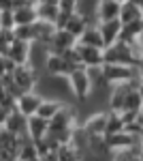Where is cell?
<instances>
[{"label":"cell","instance_id":"8","mask_svg":"<svg viewBox=\"0 0 143 161\" xmlns=\"http://www.w3.org/2000/svg\"><path fill=\"white\" fill-rule=\"evenodd\" d=\"M45 71L49 75H56V77H66V75L71 73V64L64 60V56L62 54H54V52H47V56H45Z\"/></svg>","mask_w":143,"mask_h":161},{"label":"cell","instance_id":"17","mask_svg":"<svg viewBox=\"0 0 143 161\" xmlns=\"http://www.w3.org/2000/svg\"><path fill=\"white\" fill-rule=\"evenodd\" d=\"M105 125H107V112H98L85 120L84 133L85 136H105Z\"/></svg>","mask_w":143,"mask_h":161},{"label":"cell","instance_id":"20","mask_svg":"<svg viewBox=\"0 0 143 161\" xmlns=\"http://www.w3.org/2000/svg\"><path fill=\"white\" fill-rule=\"evenodd\" d=\"M90 24L88 22V17H85L84 13H79V11H75L71 13V17L66 19V24H64V30H69L73 37H79L81 32L85 30V26Z\"/></svg>","mask_w":143,"mask_h":161},{"label":"cell","instance_id":"37","mask_svg":"<svg viewBox=\"0 0 143 161\" xmlns=\"http://www.w3.org/2000/svg\"><path fill=\"white\" fill-rule=\"evenodd\" d=\"M132 2H137V4H139V7L143 9V0H132Z\"/></svg>","mask_w":143,"mask_h":161},{"label":"cell","instance_id":"18","mask_svg":"<svg viewBox=\"0 0 143 161\" xmlns=\"http://www.w3.org/2000/svg\"><path fill=\"white\" fill-rule=\"evenodd\" d=\"M13 19H15V26H22V24H34L36 19H38L34 4L26 2V4H22V7H15V9H13Z\"/></svg>","mask_w":143,"mask_h":161},{"label":"cell","instance_id":"32","mask_svg":"<svg viewBox=\"0 0 143 161\" xmlns=\"http://www.w3.org/2000/svg\"><path fill=\"white\" fill-rule=\"evenodd\" d=\"M13 69H15V62H11L7 56H2V54H0V77H2V75H7V73H11Z\"/></svg>","mask_w":143,"mask_h":161},{"label":"cell","instance_id":"11","mask_svg":"<svg viewBox=\"0 0 143 161\" xmlns=\"http://www.w3.org/2000/svg\"><path fill=\"white\" fill-rule=\"evenodd\" d=\"M71 125H73V110H71V108H66V105L62 103V108H60V110L49 118L47 131H49V133L64 131V129H71Z\"/></svg>","mask_w":143,"mask_h":161},{"label":"cell","instance_id":"39","mask_svg":"<svg viewBox=\"0 0 143 161\" xmlns=\"http://www.w3.org/2000/svg\"><path fill=\"white\" fill-rule=\"evenodd\" d=\"M115 2H120V4H122V2H126V0H115Z\"/></svg>","mask_w":143,"mask_h":161},{"label":"cell","instance_id":"7","mask_svg":"<svg viewBox=\"0 0 143 161\" xmlns=\"http://www.w3.org/2000/svg\"><path fill=\"white\" fill-rule=\"evenodd\" d=\"M75 52H77V56H79L81 67H98V64H103V50H100V47L75 43Z\"/></svg>","mask_w":143,"mask_h":161},{"label":"cell","instance_id":"29","mask_svg":"<svg viewBox=\"0 0 143 161\" xmlns=\"http://www.w3.org/2000/svg\"><path fill=\"white\" fill-rule=\"evenodd\" d=\"M0 28H4V30H13L15 28L13 9H0Z\"/></svg>","mask_w":143,"mask_h":161},{"label":"cell","instance_id":"2","mask_svg":"<svg viewBox=\"0 0 143 161\" xmlns=\"http://www.w3.org/2000/svg\"><path fill=\"white\" fill-rule=\"evenodd\" d=\"M103 75L109 86H113V84H130L132 80L139 77V71H137V67H130V64L103 62Z\"/></svg>","mask_w":143,"mask_h":161},{"label":"cell","instance_id":"6","mask_svg":"<svg viewBox=\"0 0 143 161\" xmlns=\"http://www.w3.org/2000/svg\"><path fill=\"white\" fill-rule=\"evenodd\" d=\"M41 101H43V97L36 95L34 90L19 92L15 97V110L19 112V114H24V116H32V114H36V108L41 105Z\"/></svg>","mask_w":143,"mask_h":161},{"label":"cell","instance_id":"21","mask_svg":"<svg viewBox=\"0 0 143 161\" xmlns=\"http://www.w3.org/2000/svg\"><path fill=\"white\" fill-rule=\"evenodd\" d=\"M128 88H130V84H113L111 86V99H109L111 112H122V108H124V97H126Z\"/></svg>","mask_w":143,"mask_h":161},{"label":"cell","instance_id":"16","mask_svg":"<svg viewBox=\"0 0 143 161\" xmlns=\"http://www.w3.org/2000/svg\"><path fill=\"white\" fill-rule=\"evenodd\" d=\"M118 19L122 22V24H130V22L143 19V9L137 4V2L126 0V2H122V4H120V15H118Z\"/></svg>","mask_w":143,"mask_h":161},{"label":"cell","instance_id":"31","mask_svg":"<svg viewBox=\"0 0 143 161\" xmlns=\"http://www.w3.org/2000/svg\"><path fill=\"white\" fill-rule=\"evenodd\" d=\"M77 4H79V0H58V9L60 11H66V13H75L77 11Z\"/></svg>","mask_w":143,"mask_h":161},{"label":"cell","instance_id":"3","mask_svg":"<svg viewBox=\"0 0 143 161\" xmlns=\"http://www.w3.org/2000/svg\"><path fill=\"white\" fill-rule=\"evenodd\" d=\"M11 82L17 88V92H28L34 90L36 86V69L26 62V64H15V69L11 71Z\"/></svg>","mask_w":143,"mask_h":161},{"label":"cell","instance_id":"22","mask_svg":"<svg viewBox=\"0 0 143 161\" xmlns=\"http://www.w3.org/2000/svg\"><path fill=\"white\" fill-rule=\"evenodd\" d=\"M77 43H84V45H94V47H105V43H103V39H100V32H98V28L92 24L85 26V30L77 37Z\"/></svg>","mask_w":143,"mask_h":161},{"label":"cell","instance_id":"35","mask_svg":"<svg viewBox=\"0 0 143 161\" xmlns=\"http://www.w3.org/2000/svg\"><path fill=\"white\" fill-rule=\"evenodd\" d=\"M137 82H139V84L143 86V73H139V77H137Z\"/></svg>","mask_w":143,"mask_h":161},{"label":"cell","instance_id":"28","mask_svg":"<svg viewBox=\"0 0 143 161\" xmlns=\"http://www.w3.org/2000/svg\"><path fill=\"white\" fill-rule=\"evenodd\" d=\"M143 103H141V97H139V92H137V88H128V92H126V97H124V108L122 110H141Z\"/></svg>","mask_w":143,"mask_h":161},{"label":"cell","instance_id":"27","mask_svg":"<svg viewBox=\"0 0 143 161\" xmlns=\"http://www.w3.org/2000/svg\"><path fill=\"white\" fill-rule=\"evenodd\" d=\"M124 129V123L120 118V112H109L107 114V125H105V136H111V133H118Z\"/></svg>","mask_w":143,"mask_h":161},{"label":"cell","instance_id":"15","mask_svg":"<svg viewBox=\"0 0 143 161\" xmlns=\"http://www.w3.org/2000/svg\"><path fill=\"white\" fill-rule=\"evenodd\" d=\"M47 127H49V120L36 116V114L26 118V133H28L30 140H41V137L47 133Z\"/></svg>","mask_w":143,"mask_h":161},{"label":"cell","instance_id":"25","mask_svg":"<svg viewBox=\"0 0 143 161\" xmlns=\"http://www.w3.org/2000/svg\"><path fill=\"white\" fill-rule=\"evenodd\" d=\"M11 32H13V39H19V41H26V43H34V26L32 24L15 26Z\"/></svg>","mask_w":143,"mask_h":161},{"label":"cell","instance_id":"5","mask_svg":"<svg viewBox=\"0 0 143 161\" xmlns=\"http://www.w3.org/2000/svg\"><path fill=\"white\" fill-rule=\"evenodd\" d=\"M77 43V37H73L69 30H64V28H56V32L51 35L47 43V50L54 52V54H62V52L71 50L73 45Z\"/></svg>","mask_w":143,"mask_h":161},{"label":"cell","instance_id":"38","mask_svg":"<svg viewBox=\"0 0 143 161\" xmlns=\"http://www.w3.org/2000/svg\"><path fill=\"white\" fill-rule=\"evenodd\" d=\"M139 161H143V153H139Z\"/></svg>","mask_w":143,"mask_h":161},{"label":"cell","instance_id":"13","mask_svg":"<svg viewBox=\"0 0 143 161\" xmlns=\"http://www.w3.org/2000/svg\"><path fill=\"white\" fill-rule=\"evenodd\" d=\"M96 19L98 22H107V19H118L120 15V2L115 0H98L94 7Z\"/></svg>","mask_w":143,"mask_h":161},{"label":"cell","instance_id":"19","mask_svg":"<svg viewBox=\"0 0 143 161\" xmlns=\"http://www.w3.org/2000/svg\"><path fill=\"white\" fill-rule=\"evenodd\" d=\"M32 26H34V43L47 45L51 35L56 32V26L51 24V22H43V19H36Z\"/></svg>","mask_w":143,"mask_h":161},{"label":"cell","instance_id":"34","mask_svg":"<svg viewBox=\"0 0 143 161\" xmlns=\"http://www.w3.org/2000/svg\"><path fill=\"white\" fill-rule=\"evenodd\" d=\"M137 92H139V97H141V103H143V86H141V84H137Z\"/></svg>","mask_w":143,"mask_h":161},{"label":"cell","instance_id":"23","mask_svg":"<svg viewBox=\"0 0 143 161\" xmlns=\"http://www.w3.org/2000/svg\"><path fill=\"white\" fill-rule=\"evenodd\" d=\"M34 9H36V15H38V19H43V22H56V17H58V2H34Z\"/></svg>","mask_w":143,"mask_h":161},{"label":"cell","instance_id":"1","mask_svg":"<svg viewBox=\"0 0 143 161\" xmlns=\"http://www.w3.org/2000/svg\"><path fill=\"white\" fill-rule=\"evenodd\" d=\"M143 60L139 50L135 47V43H126V41H115L107 47H103V62H118V64H130L137 67Z\"/></svg>","mask_w":143,"mask_h":161},{"label":"cell","instance_id":"40","mask_svg":"<svg viewBox=\"0 0 143 161\" xmlns=\"http://www.w3.org/2000/svg\"><path fill=\"white\" fill-rule=\"evenodd\" d=\"M141 153H143V142H141Z\"/></svg>","mask_w":143,"mask_h":161},{"label":"cell","instance_id":"4","mask_svg":"<svg viewBox=\"0 0 143 161\" xmlns=\"http://www.w3.org/2000/svg\"><path fill=\"white\" fill-rule=\"evenodd\" d=\"M66 77H69V86H71L73 95H75L79 101H85L88 97H90V92H92V82H90V77H88L85 67L73 69Z\"/></svg>","mask_w":143,"mask_h":161},{"label":"cell","instance_id":"33","mask_svg":"<svg viewBox=\"0 0 143 161\" xmlns=\"http://www.w3.org/2000/svg\"><path fill=\"white\" fill-rule=\"evenodd\" d=\"M135 47H137V50H139V54L143 56V30L137 35V39H135Z\"/></svg>","mask_w":143,"mask_h":161},{"label":"cell","instance_id":"26","mask_svg":"<svg viewBox=\"0 0 143 161\" xmlns=\"http://www.w3.org/2000/svg\"><path fill=\"white\" fill-rule=\"evenodd\" d=\"M85 71H88V77H90V82H92V88L109 86L107 80H105V75H103V64H98V67H85Z\"/></svg>","mask_w":143,"mask_h":161},{"label":"cell","instance_id":"24","mask_svg":"<svg viewBox=\"0 0 143 161\" xmlns=\"http://www.w3.org/2000/svg\"><path fill=\"white\" fill-rule=\"evenodd\" d=\"M62 108V103L60 101H51V99H43L41 101V105L36 108V116H41V118H45V120H49L56 112Z\"/></svg>","mask_w":143,"mask_h":161},{"label":"cell","instance_id":"10","mask_svg":"<svg viewBox=\"0 0 143 161\" xmlns=\"http://www.w3.org/2000/svg\"><path fill=\"white\" fill-rule=\"evenodd\" d=\"M30 47H32V43L13 39L9 50H7V58L15 64H26V62H30Z\"/></svg>","mask_w":143,"mask_h":161},{"label":"cell","instance_id":"14","mask_svg":"<svg viewBox=\"0 0 143 161\" xmlns=\"http://www.w3.org/2000/svg\"><path fill=\"white\" fill-rule=\"evenodd\" d=\"M26 118H28V116L19 114V112L13 108V110L9 112L4 125H2V129H7V131L13 133V136H28V133H26Z\"/></svg>","mask_w":143,"mask_h":161},{"label":"cell","instance_id":"12","mask_svg":"<svg viewBox=\"0 0 143 161\" xmlns=\"http://www.w3.org/2000/svg\"><path fill=\"white\" fill-rule=\"evenodd\" d=\"M96 28H98V32H100V39H103V43H105V47H107V45L115 43L120 39L122 22H120V19H107V22H98Z\"/></svg>","mask_w":143,"mask_h":161},{"label":"cell","instance_id":"36","mask_svg":"<svg viewBox=\"0 0 143 161\" xmlns=\"http://www.w3.org/2000/svg\"><path fill=\"white\" fill-rule=\"evenodd\" d=\"M128 161H139V155H132V157H130Z\"/></svg>","mask_w":143,"mask_h":161},{"label":"cell","instance_id":"9","mask_svg":"<svg viewBox=\"0 0 143 161\" xmlns=\"http://www.w3.org/2000/svg\"><path fill=\"white\" fill-rule=\"evenodd\" d=\"M109 144V150L113 153V150H124V148H132V146H137V144H141L139 142V137L128 133V131H118V133H111V136H105Z\"/></svg>","mask_w":143,"mask_h":161},{"label":"cell","instance_id":"30","mask_svg":"<svg viewBox=\"0 0 143 161\" xmlns=\"http://www.w3.org/2000/svg\"><path fill=\"white\" fill-rule=\"evenodd\" d=\"M11 41H13V32L0 28V54H2V56H7V50H9Z\"/></svg>","mask_w":143,"mask_h":161},{"label":"cell","instance_id":"41","mask_svg":"<svg viewBox=\"0 0 143 161\" xmlns=\"http://www.w3.org/2000/svg\"><path fill=\"white\" fill-rule=\"evenodd\" d=\"M141 114H143V108H141Z\"/></svg>","mask_w":143,"mask_h":161}]
</instances>
